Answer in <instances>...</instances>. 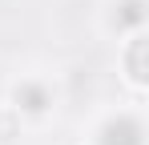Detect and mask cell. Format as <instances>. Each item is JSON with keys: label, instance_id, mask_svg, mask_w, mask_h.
<instances>
[{"label": "cell", "instance_id": "obj_1", "mask_svg": "<svg viewBox=\"0 0 149 145\" xmlns=\"http://www.w3.org/2000/svg\"><path fill=\"white\" fill-rule=\"evenodd\" d=\"M61 81L45 69H28L20 72L12 85H8V109L16 113V117L24 121V125H45V121L56 117V109H61Z\"/></svg>", "mask_w": 149, "mask_h": 145}, {"label": "cell", "instance_id": "obj_2", "mask_svg": "<svg viewBox=\"0 0 149 145\" xmlns=\"http://www.w3.org/2000/svg\"><path fill=\"white\" fill-rule=\"evenodd\" d=\"M85 145H145V121H141V109H129V105L105 109V113L89 125Z\"/></svg>", "mask_w": 149, "mask_h": 145}, {"label": "cell", "instance_id": "obj_3", "mask_svg": "<svg viewBox=\"0 0 149 145\" xmlns=\"http://www.w3.org/2000/svg\"><path fill=\"white\" fill-rule=\"evenodd\" d=\"M101 28L113 40L145 36V0H109L101 12Z\"/></svg>", "mask_w": 149, "mask_h": 145}]
</instances>
